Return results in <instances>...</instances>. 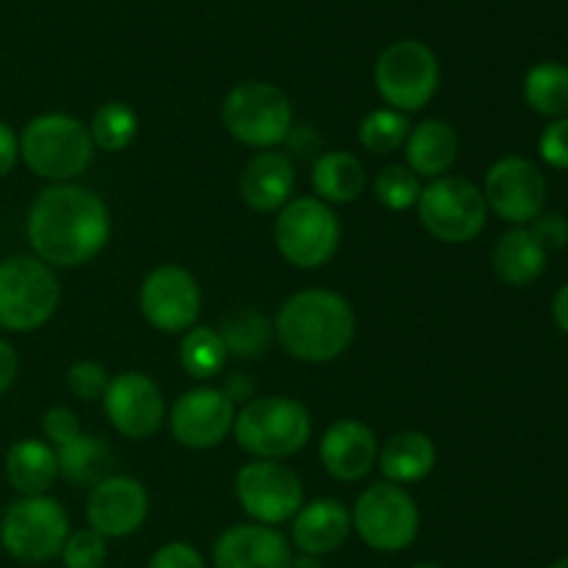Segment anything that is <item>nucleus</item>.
Returning <instances> with one entry per match:
<instances>
[{
    "label": "nucleus",
    "mask_w": 568,
    "mask_h": 568,
    "mask_svg": "<svg viewBox=\"0 0 568 568\" xmlns=\"http://www.w3.org/2000/svg\"><path fill=\"white\" fill-rule=\"evenodd\" d=\"M236 499L255 525L277 527L305 505L303 483L281 460H253L236 475Z\"/></svg>",
    "instance_id": "12"
},
{
    "label": "nucleus",
    "mask_w": 568,
    "mask_h": 568,
    "mask_svg": "<svg viewBox=\"0 0 568 568\" xmlns=\"http://www.w3.org/2000/svg\"><path fill=\"white\" fill-rule=\"evenodd\" d=\"M17 159H20V139L11 131V125L0 120V181L14 170Z\"/></svg>",
    "instance_id": "40"
},
{
    "label": "nucleus",
    "mask_w": 568,
    "mask_h": 568,
    "mask_svg": "<svg viewBox=\"0 0 568 568\" xmlns=\"http://www.w3.org/2000/svg\"><path fill=\"white\" fill-rule=\"evenodd\" d=\"M227 364V347L220 331L209 325H194L183 333L181 366L194 381H211Z\"/></svg>",
    "instance_id": "30"
},
{
    "label": "nucleus",
    "mask_w": 568,
    "mask_h": 568,
    "mask_svg": "<svg viewBox=\"0 0 568 568\" xmlns=\"http://www.w3.org/2000/svg\"><path fill=\"white\" fill-rule=\"evenodd\" d=\"M233 438L255 460H283L297 455L311 438V416L292 397H261L244 403L233 422Z\"/></svg>",
    "instance_id": "4"
},
{
    "label": "nucleus",
    "mask_w": 568,
    "mask_h": 568,
    "mask_svg": "<svg viewBox=\"0 0 568 568\" xmlns=\"http://www.w3.org/2000/svg\"><path fill=\"white\" fill-rule=\"evenodd\" d=\"M294 186H297V170L292 155L281 150H258L239 175V194L247 209L258 214L281 211L288 200H294Z\"/></svg>",
    "instance_id": "20"
},
{
    "label": "nucleus",
    "mask_w": 568,
    "mask_h": 568,
    "mask_svg": "<svg viewBox=\"0 0 568 568\" xmlns=\"http://www.w3.org/2000/svg\"><path fill=\"white\" fill-rule=\"evenodd\" d=\"M148 568H205V560L192 544L170 541L155 549Z\"/></svg>",
    "instance_id": "38"
},
{
    "label": "nucleus",
    "mask_w": 568,
    "mask_h": 568,
    "mask_svg": "<svg viewBox=\"0 0 568 568\" xmlns=\"http://www.w3.org/2000/svg\"><path fill=\"white\" fill-rule=\"evenodd\" d=\"M109 372L98 361H75L67 372V388L75 394L83 403H94V399H103L105 388H109Z\"/></svg>",
    "instance_id": "35"
},
{
    "label": "nucleus",
    "mask_w": 568,
    "mask_h": 568,
    "mask_svg": "<svg viewBox=\"0 0 568 568\" xmlns=\"http://www.w3.org/2000/svg\"><path fill=\"white\" fill-rule=\"evenodd\" d=\"M549 253L532 236L530 227H514L503 233L491 253V266L497 277L508 286H530L547 270Z\"/></svg>",
    "instance_id": "24"
},
{
    "label": "nucleus",
    "mask_w": 568,
    "mask_h": 568,
    "mask_svg": "<svg viewBox=\"0 0 568 568\" xmlns=\"http://www.w3.org/2000/svg\"><path fill=\"white\" fill-rule=\"evenodd\" d=\"M70 536V516L53 497H20L0 519V547L20 564H48L59 558Z\"/></svg>",
    "instance_id": "7"
},
{
    "label": "nucleus",
    "mask_w": 568,
    "mask_h": 568,
    "mask_svg": "<svg viewBox=\"0 0 568 568\" xmlns=\"http://www.w3.org/2000/svg\"><path fill=\"white\" fill-rule=\"evenodd\" d=\"M288 568H325V566H322V558H314V555L300 552L297 558H292V566H288Z\"/></svg>",
    "instance_id": "44"
},
{
    "label": "nucleus",
    "mask_w": 568,
    "mask_h": 568,
    "mask_svg": "<svg viewBox=\"0 0 568 568\" xmlns=\"http://www.w3.org/2000/svg\"><path fill=\"white\" fill-rule=\"evenodd\" d=\"M42 433L48 438V444L53 449L64 447L67 442H72L75 436H81V422H78L75 410L64 408V405H55L48 414L42 416Z\"/></svg>",
    "instance_id": "36"
},
{
    "label": "nucleus",
    "mask_w": 568,
    "mask_h": 568,
    "mask_svg": "<svg viewBox=\"0 0 568 568\" xmlns=\"http://www.w3.org/2000/svg\"><path fill=\"white\" fill-rule=\"evenodd\" d=\"M26 236L39 261L53 270H75L105 247L111 216L92 189L53 183L33 197Z\"/></svg>",
    "instance_id": "1"
},
{
    "label": "nucleus",
    "mask_w": 568,
    "mask_h": 568,
    "mask_svg": "<svg viewBox=\"0 0 568 568\" xmlns=\"http://www.w3.org/2000/svg\"><path fill=\"white\" fill-rule=\"evenodd\" d=\"M233 422H236V405L222 394V388L200 386L175 399L170 430L181 447L211 449L220 447L227 433H233Z\"/></svg>",
    "instance_id": "16"
},
{
    "label": "nucleus",
    "mask_w": 568,
    "mask_h": 568,
    "mask_svg": "<svg viewBox=\"0 0 568 568\" xmlns=\"http://www.w3.org/2000/svg\"><path fill=\"white\" fill-rule=\"evenodd\" d=\"M150 514V497L136 477L111 475L94 483L87 499L89 530L109 538H128L144 525Z\"/></svg>",
    "instance_id": "17"
},
{
    "label": "nucleus",
    "mask_w": 568,
    "mask_h": 568,
    "mask_svg": "<svg viewBox=\"0 0 568 568\" xmlns=\"http://www.w3.org/2000/svg\"><path fill=\"white\" fill-rule=\"evenodd\" d=\"M220 336L225 342L227 355L255 358V355H264L270 349L275 325L255 308H236L222 320Z\"/></svg>",
    "instance_id": "29"
},
{
    "label": "nucleus",
    "mask_w": 568,
    "mask_h": 568,
    "mask_svg": "<svg viewBox=\"0 0 568 568\" xmlns=\"http://www.w3.org/2000/svg\"><path fill=\"white\" fill-rule=\"evenodd\" d=\"M416 211L425 231L444 244L475 242L488 220L486 197L464 175H442L427 183Z\"/></svg>",
    "instance_id": "10"
},
{
    "label": "nucleus",
    "mask_w": 568,
    "mask_h": 568,
    "mask_svg": "<svg viewBox=\"0 0 568 568\" xmlns=\"http://www.w3.org/2000/svg\"><path fill=\"white\" fill-rule=\"evenodd\" d=\"M375 197L377 203L386 205L388 211H408L419 203L422 183L419 175L414 170H408L405 164H392L386 170L377 172L375 183Z\"/></svg>",
    "instance_id": "33"
},
{
    "label": "nucleus",
    "mask_w": 568,
    "mask_h": 568,
    "mask_svg": "<svg viewBox=\"0 0 568 568\" xmlns=\"http://www.w3.org/2000/svg\"><path fill=\"white\" fill-rule=\"evenodd\" d=\"M342 225L336 211L320 197L288 200L275 220L277 253L297 270H320L336 255Z\"/></svg>",
    "instance_id": "9"
},
{
    "label": "nucleus",
    "mask_w": 568,
    "mask_h": 568,
    "mask_svg": "<svg viewBox=\"0 0 568 568\" xmlns=\"http://www.w3.org/2000/svg\"><path fill=\"white\" fill-rule=\"evenodd\" d=\"M61 286L53 266L37 255H11L0 261V327L11 333L39 331L53 320Z\"/></svg>",
    "instance_id": "5"
},
{
    "label": "nucleus",
    "mask_w": 568,
    "mask_h": 568,
    "mask_svg": "<svg viewBox=\"0 0 568 568\" xmlns=\"http://www.w3.org/2000/svg\"><path fill=\"white\" fill-rule=\"evenodd\" d=\"M139 133V116L128 103L111 100L94 111L92 122H89V136H92L94 148L105 150V153H120L128 144L136 139Z\"/></svg>",
    "instance_id": "31"
},
{
    "label": "nucleus",
    "mask_w": 568,
    "mask_h": 568,
    "mask_svg": "<svg viewBox=\"0 0 568 568\" xmlns=\"http://www.w3.org/2000/svg\"><path fill=\"white\" fill-rule=\"evenodd\" d=\"M17 369H20V361H17L14 347L6 338H0V394H6L14 386Z\"/></svg>",
    "instance_id": "41"
},
{
    "label": "nucleus",
    "mask_w": 568,
    "mask_h": 568,
    "mask_svg": "<svg viewBox=\"0 0 568 568\" xmlns=\"http://www.w3.org/2000/svg\"><path fill=\"white\" fill-rule=\"evenodd\" d=\"M292 558L286 536L255 521L227 527L214 544V568H288Z\"/></svg>",
    "instance_id": "18"
},
{
    "label": "nucleus",
    "mask_w": 568,
    "mask_h": 568,
    "mask_svg": "<svg viewBox=\"0 0 568 568\" xmlns=\"http://www.w3.org/2000/svg\"><path fill=\"white\" fill-rule=\"evenodd\" d=\"M353 530L375 552H403L419 536V508L416 499L394 483H375L355 499Z\"/></svg>",
    "instance_id": "11"
},
{
    "label": "nucleus",
    "mask_w": 568,
    "mask_h": 568,
    "mask_svg": "<svg viewBox=\"0 0 568 568\" xmlns=\"http://www.w3.org/2000/svg\"><path fill=\"white\" fill-rule=\"evenodd\" d=\"M349 530H353V516H349L347 505L342 499L322 497L297 510L292 525V541L303 555L325 558L347 544Z\"/></svg>",
    "instance_id": "21"
},
{
    "label": "nucleus",
    "mask_w": 568,
    "mask_h": 568,
    "mask_svg": "<svg viewBox=\"0 0 568 568\" xmlns=\"http://www.w3.org/2000/svg\"><path fill=\"white\" fill-rule=\"evenodd\" d=\"M59 477L55 449L39 438H22L6 455V480L20 497H44Z\"/></svg>",
    "instance_id": "23"
},
{
    "label": "nucleus",
    "mask_w": 568,
    "mask_h": 568,
    "mask_svg": "<svg viewBox=\"0 0 568 568\" xmlns=\"http://www.w3.org/2000/svg\"><path fill=\"white\" fill-rule=\"evenodd\" d=\"M109 558L105 538L94 530L70 532L61 547V564L64 568H103Z\"/></svg>",
    "instance_id": "34"
},
{
    "label": "nucleus",
    "mask_w": 568,
    "mask_h": 568,
    "mask_svg": "<svg viewBox=\"0 0 568 568\" xmlns=\"http://www.w3.org/2000/svg\"><path fill=\"white\" fill-rule=\"evenodd\" d=\"M549 568H568V558H560V560H555V564L549 566Z\"/></svg>",
    "instance_id": "45"
},
{
    "label": "nucleus",
    "mask_w": 568,
    "mask_h": 568,
    "mask_svg": "<svg viewBox=\"0 0 568 568\" xmlns=\"http://www.w3.org/2000/svg\"><path fill=\"white\" fill-rule=\"evenodd\" d=\"M320 460L336 480H364L377 464L375 430L358 419L333 422L320 442Z\"/></svg>",
    "instance_id": "19"
},
{
    "label": "nucleus",
    "mask_w": 568,
    "mask_h": 568,
    "mask_svg": "<svg viewBox=\"0 0 568 568\" xmlns=\"http://www.w3.org/2000/svg\"><path fill=\"white\" fill-rule=\"evenodd\" d=\"M103 410L111 427L133 442L153 436L166 419L164 394L144 372H122L111 377L103 394Z\"/></svg>",
    "instance_id": "15"
},
{
    "label": "nucleus",
    "mask_w": 568,
    "mask_h": 568,
    "mask_svg": "<svg viewBox=\"0 0 568 568\" xmlns=\"http://www.w3.org/2000/svg\"><path fill=\"white\" fill-rule=\"evenodd\" d=\"M410 568H442L438 564H414Z\"/></svg>",
    "instance_id": "46"
},
{
    "label": "nucleus",
    "mask_w": 568,
    "mask_h": 568,
    "mask_svg": "<svg viewBox=\"0 0 568 568\" xmlns=\"http://www.w3.org/2000/svg\"><path fill=\"white\" fill-rule=\"evenodd\" d=\"M222 125L247 148L275 150L294 131L292 100L270 81H242L222 100Z\"/></svg>",
    "instance_id": "6"
},
{
    "label": "nucleus",
    "mask_w": 568,
    "mask_h": 568,
    "mask_svg": "<svg viewBox=\"0 0 568 568\" xmlns=\"http://www.w3.org/2000/svg\"><path fill=\"white\" fill-rule=\"evenodd\" d=\"M486 205L516 227H525L544 214L547 205V178L532 161L521 155H505L494 161L483 183Z\"/></svg>",
    "instance_id": "13"
},
{
    "label": "nucleus",
    "mask_w": 568,
    "mask_h": 568,
    "mask_svg": "<svg viewBox=\"0 0 568 568\" xmlns=\"http://www.w3.org/2000/svg\"><path fill=\"white\" fill-rule=\"evenodd\" d=\"M408 116L394 109H375L361 120L358 139L369 153L392 155L394 150L405 148V139L410 133Z\"/></svg>",
    "instance_id": "32"
},
{
    "label": "nucleus",
    "mask_w": 568,
    "mask_h": 568,
    "mask_svg": "<svg viewBox=\"0 0 568 568\" xmlns=\"http://www.w3.org/2000/svg\"><path fill=\"white\" fill-rule=\"evenodd\" d=\"M530 231L532 236L544 244L547 253H552V250H564L568 244V222L564 214H555V211L552 214H538L536 220L530 222Z\"/></svg>",
    "instance_id": "39"
},
{
    "label": "nucleus",
    "mask_w": 568,
    "mask_h": 568,
    "mask_svg": "<svg viewBox=\"0 0 568 568\" xmlns=\"http://www.w3.org/2000/svg\"><path fill=\"white\" fill-rule=\"evenodd\" d=\"M203 305L197 281L178 264H161L150 272L139 288L142 316L161 333H186L194 327Z\"/></svg>",
    "instance_id": "14"
},
{
    "label": "nucleus",
    "mask_w": 568,
    "mask_h": 568,
    "mask_svg": "<svg viewBox=\"0 0 568 568\" xmlns=\"http://www.w3.org/2000/svg\"><path fill=\"white\" fill-rule=\"evenodd\" d=\"M525 100L536 114L549 120L568 116V67L541 61L525 75Z\"/></svg>",
    "instance_id": "28"
},
{
    "label": "nucleus",
    "mask_w": 568,
    "mask_h": 568,
    "mask_svg": "<svg viewBox=\"0 0 568 568\" xmlns=\"http://www.w3.org/2000/svg\"><path fill=\"white\" fill-rule=\"evenodd\" d=\"M55 460H59V475L72 486H94L103 480L105 469L111 466V449L103 438L81 433L55 449Z\"/></svg>",
    "instance_id": "27"
},
{
    "label": "nucleus",
    "mask_w": 568,
    "mask_h": 568,
    "mask_svg": "<svg viewBox=\"0 0 568 568\" xmlns=\"http://www.w3.org/2000/svg\"><path fill=\"white\" fill-rule=\"evenodd\" d=\"M538 153L555 170H568V116L552 120L538 139Z\"/></svg>",
    "instance_id": "37"
},
{
    "label": "nucleus",
    "mask_w": 568,
    "mask_h": 568,
    "mask_svg": "<svg viewBox=\"0 0 568 568\" xmlns=\"http://www.w3.org/2000/svg\"><path fill=\"white\" fill-rule=\"evenodd\" d=\"M20 159L33 175L50 183H70L94 159L89 128L70 114H39L22 128Z\"/></svg>",
    "instance_id": "3"
},
{
    "label": "nucleus",
    "mask_w": 568,
    "mask_h": 568,
    "mask_svg": "<svg viewBox=\"0 0 568 568\" xmlns=\"http://www.w3.org/2000/svg\"><path fill=\"white\" fill-rule=\"evenodd\" d=\"M458 133L444 120H422L419 125L410 128L408 139H405V161H408L405 166L430 181L447 175L458 161Z\"/></svg>",
    "instance_id": "22"
},
{
    "label": "nucleus",
    "mask_w": 568,
    "mask_h": 568,
    "mask_svg": "<svg viewBox=\"0 0 568 568\" xmlns=\"http://www.w3.org/2000/svg\"><path fill=\"white\" fill-rule=\"evenodd\" d=\"M311 183L322 203L344 205L361 197L366 189V170L347 150H327L314 161Z\"/></svg>",
    "instance_id": "26"
},
{
    "label": "nucleus",
    "mask_w": 568,
    "mask_h": 568,
    "mask_svg": "<svg viewBox=\"0 0 568 568\" xmlns=\"http://www.w3.org/2000/svg\"><path fill=\"white\" fill-rule=\"evenodd\" d=\"M438 81H442V67L436 53L419 39H399L377 55V94L386 100L388 109L399 114L425 109L436 98Z\"/></svg>",
    "instance_id": "8"
},
{
    "label": "nucleus",
    "mask_w": 568,
    "mask_h": 568,
    "mask_svg": "<svg viewBox=\"0 0 568 568\" xmlns=\"http://www.w3.org/2000/svg\"><path fill=\"white\" fill-rule=\"evenodd\" d=\"M275 336L292 358L327 364L347 353L355 338V311L342 294L305 288L292 294L275 316Z\"/></svg>",
    "instance_id": "2"
},
{
    "label": "nucleus",
    "mask_w": 568,
    "mask_h": 568,
    "mask_svg": "<svg viewBox=\"0 0 568 568\" xmlns=\"http://www.w3.org/2000/svg\"><path fill=\"white\" fill-rule=\"evenodd\" d=\"M222 394H225L227 399H231L233 405L236 403H250V397H253V381H247L244 375H233L227 377L225 388H222Z\"/></svg>",
    "instance_id": "42"
},
{
    "label": "nucleus",
    "mask_w": 568,
    "mask_h": 568,
    "mask_svg": "<svg viewBox=\"0 0 568 568\" xmlns=\"http://www.w3.org/2000/svg\"><path fill=\"white\" fill-rule=\"evenodd\" d=\"M552 316H555V325L568 336V283L560 286V292L555 294V303H552Z\"/></svg>",
    "instance_id": "43"
},
{
    "label": "nucleus",
    "mask_w": 568,
    "mask_h": 568,
    "mask_svg": "<svg viewBox=\"0 0 568 568\" xmlns=\"http://www.w3.org/2000/svg\"><path fill=\"white\" fill-rule=\"evenodd\" d=\"M377 466L386 483H394V486L419 483L436 466V444L425 433L403 430L388 438L386 447L377 453Z\"/></svg>",
    "instance_id": "25"
}]
</instances>
